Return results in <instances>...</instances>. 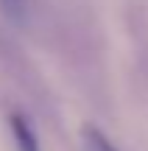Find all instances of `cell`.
<instances>
[{
	"instance_id": "6da1fadb",
	"label": "cell",
	"mask_w": 148,
	"mask_h": 151,
	"mask_svg": "<svg viewBox=\"0 0 148 151\" xmlns=\"http://www.w3.org/2000/svg\"><path fill=\"white\" fill-rule=\"evenodd\" d=\"M9 132L14 137V148L17 151H42L36 129H34V123L22 112H11L9 115Z\"/></svg>"
},
{
	"instance_id": "7a4b0ae2",
	"label": "cell",
	"mask_w": 148,
	"mask_h": 151,
	"mask_svg": "<svg viewBox=\"0 0 148 151\" xmlns=\"http://www.w3.org/2000/svg\"><path fill=\"white\" fill-rule=\"evenodd\" d=\"M34 0H0V14L17 28H28L34 22Z\"/></svg>"
},
{
	"instance_id": "3957f363",
	"label": "cell",
	"mask_w": 148,
	"mask_h": 151,
	"mask_svg": "<svg viewBox=\"0 0 148 151\" xmlns=\"http://www.w3.org/2000/svg\"><path fill=\"white\" fill-rule=\"evenodd\" d=\"M81 148L84 151H120L98 126H84L81 129Z\"/></svg>"
}]
</instances>
